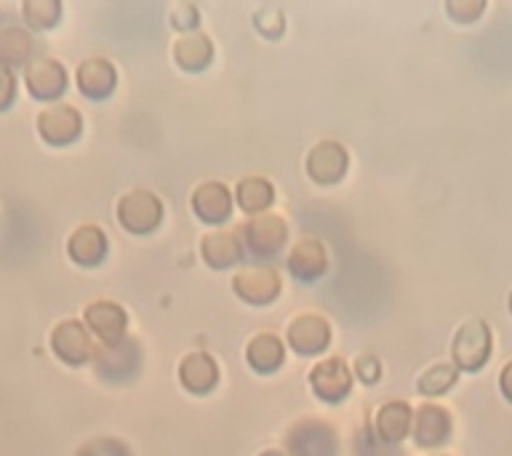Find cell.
Masks as SVG:
<instances>
[{"instance_id":"obj_1","label":"cell","mask_w":512,"mask_h":456,"mask_svg":"<svg viewBox=\"0 0 512 456\" xmlns=\"http://www.w3.org/2000/svg\"><path fill=\"white\" fill-rule=\"evenodd\" d=\"M494 350V334L483 318L464 320L462 326L456 328L454 342H451V363L456 371H480L486 366Z\"/></svg>"},{"instance_id":"obj_2","label":"cell","mask_w":512,"mask_h":456,"mask_svg":"<svg viewBox=\"0 0 512 456\" xmlns=\"http://www.w3.org/2000/svg\"><path fill=\"white\" fill-rule=\"evenodd\" d=\"M91 366L104 382L126 384L134 379L139 366H142V347L131 336L112 344L99 342L94 347V355H91Z\"/></svg>"},{"instance_id":"obj_3","label":"cell","mask_w":512,"mask_h":456,"mask_svg":"<svg viewBox=\"0 0 512 456\" xmlns=\"http://www.w3.org/2000/svg\"><path fill=\"white\" fill-rule=\"evenodd\" d=\"M283 446L288 456H339V435L328 422L302 419L288 427Z\"/></svg>"},{"instance_id":"obj_4","label":"cell","mask_w":512,"mask_h":456,"mask_svg":"<svg viewBox=\"0 0 512 456\" xmlns=\"http://www.w3.org/2000/svg\"><path fill=\"white\" fill-rule=\"evenodd\" d=\"M238 235L254 259H272L286 246L288 227L278 214H256L243 222Z\"/></svg>"},{"instance_id":"obj_5","label":"cell","mask_w":512,"mask_h":456,"mask_svg":"<svg viewBox=\"0 0 512 456\" xmlns=\"http://www.w3.org/2000/svg\"><path fill=\"white\" fill-rule=\"evenodd\" d=\"M163 219V203L155 192L131 190L118 200V222L134 235H147Z\"/></svg>"},{"instance_id":"obj_6","label":"cell","mask_w":512,"mask_h":456,"mask_svg":"<svg viewBox=\"0 0 512 456\" xmlns=\"http://www.w3.org/2000/svg\"><path fill=\"white\" fill-rule=\"evenodd\" d=\"M35 126H38L40 139L51 144V147H67V144L78 142L80 134H83V118H80V112L72 104L62 102L43 107L38 112Z\"/></svg>"},{"instance_id":"obj_7","label":"cell","mask_w":512,"mask_h":456,"mask_svg":"<svg viewBox=\"0 0 512 456\" xmlns=\"http://www.w3.org/2000/svg\"><path fill=\"white\" fill-rule=\"evenodd\" d=\"M94 347V336H91V331H88L83 320L67 318L62 323H56L54 331H51V350L67 366L91 363Z\"/></svg>"},{"instance_id":"obj_8","label":"cell","mask_w":512,"mask_h":456,"mask_svg":"<svg viewBox=\"0 0 512 456\" xmlns=\"http://www.w3.org/2000/svg\"><path fill=\"white\" fill-rule=\"evenodd\" d=\"M24 86L32 99L54 102L67 91V70L62 62H56L51 56H40L24 67Z\"/></svg>"},{"instance_id":"obj_9","label":"cell","mask_w":512,"mask_h":456,"mask_svg":"<svg viewBox=\"0 0 512 456\" xmlns=\"http://www.w3.org/2000/svg\"><path fill=\"white\" fill-rule=\"evenodd\" d=\"M451 414L438 403H424L411 419V438L419 448H440L451 438Z\"/></svg>"},{"instance_id":"obj_10","label":"cell","mask_w":512,"mask_h":456,"mask_svg":"<svg viewBox=\"0 0 512 456\" xmlns=\"http://www.w3.org/2000/svg\"><path fill=\"white\" fill-rule=\"evenodd\" d=\"M312 392L326 403H339L347 398L352 390V371L347 368L342 358H326L320 360L318 366L310 371Z\"/></svg>"},{"instance_id":"obj_11","label":"cell","mask_w":512,"mask_h":456,"mask_svg":"<svg viewBox=\"0 0 512 456\" xmlns=\"http://www.w3.org/2000/svg\"><path fill=\"white\" fill-rule=\"evenodd\" d=\"M86 328L91 331V336H96L102 344H112L126 339V328H128V315L126 310L115 302H94L86 307Z\"/></svg>"},{"instance_id":"obj_12","label":"cell","mask_w":512,"mask_h":456,"mask_svg":"<svg viewBox=\"0 0 512 456\" xmlns=\"http://www.w3.org/2000/svg\"><path fill=\"white\" fill-rule=\"evenodd\" d=\"M235 294L248 304H270L280 294V275L272 267H251V270H240L232 278Z\"/></svg>"},{"instance_id":"obj_13","label":"cell","mask_w":512,"mask_h":456,"mask_svg":"<svg viewBox=\"0 0 512 456\" xmlns=\"http://www.w3.org/2000/svg\"><path fill=\"white\" fill-rule=\"evenodd\" d=\"M307 174L318 184L342 182L347 174V150L339 142L315 144L307 155Z\"/></svg>"},{"instance_id":"obj_14","label":"cell","mask_w":512,"mask_h":456,"mask_svg":"<svg viewBox=\"0 0 512 456\" xmlns=\"http://www.w3.org/2000/svg\"><path fill=\"white\" fill-rule=\"evenodd\" d=\"M331 342V326L320 315H299L288 326V344L299 355H318Z\"/></svg>"},{"instance_id":"obj_15","label":"cell","mask_w":512,"mask_h":456,"mask_svg":"<svg viewBox=\"0 0 512 456\" xmlns=\"http://www.w3.org/2000/svg\"><path fill=\"white\" fill-rule=\"evenodd\" d=\"M107 248H110L107 235L96 224H80L78 230L70 235V240H67V254L80 267H96V264H102L104 256H107Z\"/></svg>"},{"instance_id":"obj_16","label":"cell","mask_w":512,"mask_h":456,"mask_svg":"<svg viewBox=\"0 0 512 456\" xmlns=\"http://www.w3.org/2000/svg\"><path fill=\"white\" fill-rule=\"evenodd\" d=\"M192 208L206 224H222L232 214V192L222 182H203L192 192Z\"/></svg>"},{"instance_id":"obj_17","label":"cell","mask_w":512,"mask_h":456,"mask_svg":"<svg viewBox=\"0 0 512 456\" xmlns=\"http://www.w3.org/2000/svg\"><path fill=\"white\" fill-rule=\"evenodd\" d=\"M75 80H78L80 94L86 96V99L102 102V99H107L115 91L118 72H115L112 62H107V59H86V62H80Z\"/></svg>"},{"instance_id":"obj_18","label":"cell","mask_w":512,"mask_h":456,"mask_svg":"<svg viewBox=\"0 0 512 456\" xmlns=\"http://www.w3.org/2000/svg\"><path fill=\"white\" fill-rule=\"evenodd\" d=\"M328 267V254L326 246L315 238H302L291 248V254H288V270L291 275L304 283H310V280H318Z\"/></svg>"},{"instance_id":"obj_19","label":"cell","mask_w":512,"mask_h":456,"mask_svg":"<svg viewBox=\"0 0 512 456\" xmlns=\"http://www.w3.org/2000/svg\"><path fill=\"white\" fill-rule=\"evenodd\" d=\"M411 419H414V411H411L406 400H390V403H384L376 411L374 419L376 438L390 443V446H398L400 440L411 432Z\"/></svg>"},{"instance_id":"obj_20","label":"cell","mask_w":512,"mask_h":456,"mask_svg":"<svg viewBox=\"0 0 512 456\" xmlns=\"http://www.w3.org/2000/svg\"><path fill=\"white\" fill-rule=\"evenodd\" d=\"M179 379H182L184 390L195 392V395H206L219 382V368L216 360L206 352H190L184 355L179 363Z\"/></svg>"},{"instance_id":"obj_21","label":"cell","mask_w":512,"mask_h":456,"mask_svg":"<svg viewBox=\"0 0 512 456\" xmlns=\"http://www.w3.org/2000/svg\"><path fill=\"white\" fill-rule=\"evenodd\" d=\"M200 254H203L208 267H214V270H227V267H232V264L243 259V246H240V238L235 232L216 230L203 238V243H200Z\"/></svg>"},{"instance_id":"obj_22","label":"cell","mask_w":512,"mask_h":456,"mask_svg":"<svg viewBox=\"0 0 512 456\" xmlns=\"http://www.w3.org/2000/svg\"><path fill=\"white\" fill-rule=\"evenodd\" d=\"M35 40L19 24H6L0 27V67L3 70H16L22 64H30Z\"/></svg>"},{"instance_id":"obj_23","label":"cell","mask_w":512,"mask_h":456,"mask_svg":"<svg viewBox=\"0 0 512 456\" xmlns=\"http://www.w3.org/2000/svg\"><path fill=\"white\" fill-rule=\"evenodd\" d=\"M174 59L182 70L200 72L214 59V46L203 32H184L174 43Z\"/></svg>"},{"instance_id":"obj_24","label":"cell","mask_w":512,"mask_h":456,"mask_svg":"<svg viewBox=\"0 0 512 456\" xmlns=\"http://www.w3.org/2000/svg\"><path fill=\"white\" fill-rule=\"evenodd\" d=\"M246 358L254 371L259 374H272L283 366L286 358V347L275 334H256L246 347Z\"/></svg>"},{"instance_id":"obj_25","label":"cell","mask_w":512,"mask_h":456,"mask_svg":"<svg viewBox=\"0 0 512 456\" xmlns=\"http://www.w3.org/2000/svg\"><path fill=\"white\" fill-rule=\"evenodd\" d=\"M235 200H238V206L243 208L246 214L256 216L264 214V208L275 200V190H272V184L267 182L264 176H246V179H240V184L235 187Z\"/></svg>"},{"instance_id":"obj_26","label":"cell","mask_w":512,"mask_h":456,"mask_svg":"<svg viewBox=\"0 0 512 456\" xmlns=\"http://www.w3.org/2000/svg\"><path fill=\"white\" fill-rule=\"evenodd\" d=\"M22 19L30 30H51L62 19V3L59 0H24Z\"/></svg>"},{"instance_id":"obj_27","label":"cell","mask_w":512,"mask_h":456,"mask_svg":"<svg viewBox=\"0 0 512 456\" xmlns=\"http://www.w3.org/2000/svg\"><path fill=\"white\" fill-rule=\"evenodd\" d=\"M456 379H459V371L454 368V363H435L419 376L416 390H419V395H427V398H438V395L454 387Z\"/></svg>"},{"instance_id":"obj_28","label":"cell","mask_w":512,"mask_h":456,"mask_svg":"<svg viewBox=\"0 0 512 456\" xmlns=\"http://www.w3.org/2000/svg\"><path fill=\"white\" fill-rule=\"evenodd\" d=\"M75 456H131V451L118 438H94L83 443Z\"/></svg>"},{"instance_id":"obj_29","label":"cell","mask_w":512,"mask_h":456,"mask_svg":"<svg viewBox=\"0 0 512 456\" xmlns=\"http://www.w3.org/2000/svg\"><path fill=\"white\" fill-rule=\"evenodd\" d=\"M483 11H486V3H483V0H451V3H446V14L451 16L456 24L478 22Z\"/></svg>"},{"instance_id":"obj_30","label":"cell","mask_w":512,"mask_h":456,"mask_svg":"<svg viewBox=\"0 0 512 456\" xmlns=\"http://www.w3.org/2000/svg\"><path fill=\"white\" fill-rule=\"evenodd\" d=\"M254 24L256 30L262 32V35H267V38H278L280 32H283V27H286V22H283V11L272 6L259 8L254 16Z\"/></svg>"},{"instance_id":"obj_31","label":"cell","mask_w":512,"mask_h":456,"mask_svg":"<svg viewBox=\"0 0 512 456\" xmlns=\"http://www.w3.org/2000/svg\"><path fill=\"white\" fill-rule=\"evenodd\" d=\"M355 454L358 456H400L398 448L390 446V443H384V440H379L376 438V432H371V430L360 432Z\"/></svg>"},{"instance_id":"obj_32","label":"cell","mask_w":512,"mask_h":456,"mask_svg":"<svg viewBox=\"0 0 512 456\" xmlns=\"http://www.w3.org/2000/svg\"><path fill=\"white\" fill-rule=\"evenodd\" d=\"M168 19H171V24H174L176 30L192 32V27L198 24V8L192 6V3H176V6H171Z\"/></svg>"},{"instance_id":"obj_33","label":"cell","mask_w":512,"mask_h":456,"mask_svg":"<svg viewBox=\"0 0 512 456\" xmlns=\"http://www.w3.org/2000/svg\"><path fill=\"white\" fill-rule=\"evenodd\" d=\"M16 99V78L11 70L0 67V112H6Z\"/></svg>"},{"instance_id":"obj_34","label":"cell","mask_w":512,"mask_h":456,"mask_svg":"<svg viewBox=\"0 0 512 456\" xmlns=\"http://www.w3.org/2000/svg\"><path fill=\"white\" fill-rule=\"evenodd\" d=\"M355 374H358L366 384H374L379 382V376H382V366H379V360L371 358V355H363V358H358V363H355Z\"/></svg>"},{"instance_id":"obj_35","label":"cell","mask_w":512,"mask_h":456,"mask_svg":"<svg viewBox=\"0 0 512 456\" xmlns=\"http://www.w3.org/2000/svg\"><path fill=\"white\" fill-rule=\"evenodd\" d=\"M499 390H502L504 400L512 403V360L502 368V374H499Z\"/></svg>"},{"instance_id":"obj_36","label":"cell","mask_w":512,"mask_h":456,"mask_svg":"<svg viewBox=\"0 0 512 456\" xmlns=\"http://www.w3.org/2000/svg\"><path fill=\"white\" fill-rule=\"evenodd\" d=\"M262 456H288L286 451H275V448H272V451H264Z\"/></svg>"},{"instance_id":"obj_37","label":"cell","mask_w":512,"mask_h":456,"mask_svg":"<svg viewBox=\"0 0 512 456\" xmlns=\"http://www.w3.org/2000/svg\"><path fill=\"white\" fill-rule=\"evenodd\" d=\"M510 312H512V291H510Z\"/></svg>"}]
</instances>
